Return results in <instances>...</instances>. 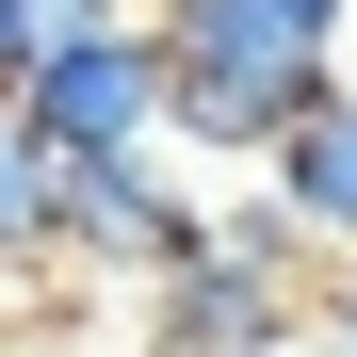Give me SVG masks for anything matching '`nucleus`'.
<instances>
[{"label": "nucleus", "instance_id": "1", "mask_svg": "<svg viewBox=\"0 0 357 357\" xmlns=\"http://www.w3.org/2000/svg\"><path fill=\"white\" fill-rule=\"evenodd\" d=\"M146 17H162V82H178L195 162H276V130L341 82V33L276 17V0H146Z\"/></svg>", "mask_w": 357, "mask_h": 357}, {"label": "nucleus", "instance_id": "2", "mask_svg": "<svg viewBox=\"0 0 357 357\" xmlns=\"http://www.w3.org/2000/svg\"><path fill=\"white\" fill-rule=\"evenodd\" d=\"M325 244H309V211L260 195V211H211V244L146 276V357H309L325 325Z\"/></svg>", "mask_w": 357, "mask_h": 357}, {"label": "nucleus", "instance_id": "3", "mask_svg": "<svg viewBox=\"0 0 357 357\" xmlns=\"http://www.w3.org/2000/svg\"><path fill=\"white\" fill-rule=\"evenodd\" d=\"M17 114L49 130V162H82V146H178V82H162V17L130 0V17H98V33H66V49H33Z\"/></svg>", "mask_w": 357, "mask_h": 357}, {"label": "nucleus", "instance_id": "4", "mask_svg": "<svg viewBox=\"0 0 357 357\" xmlns=\"http://www.w3.org/2000/svg\"><path fill=\"white\" fill-rule=\"evenodd\" d=\"M211 244V195H178V162L162 146H82L66 162V195H49V260H82V276H178Z\"/></svg>", "mask_w": 357, "mask_h": 357}, {"label": "nucleus", "instance_id": "5", "mask_svg": "<svg viewBox=\"0 0 357 357\" xmlns=\"http://www.w3.org/2000/svg\"><path fill=\"white\" fill-rule=\"evenodd\" d=\"M260 195H292V211H309V244H325V260H357V82H325V98L276 130Z\"/></svg>", "mask_w": 357, "mask_h": 357}, {"label": "nucleus", "instance_id": "6", "mask_svg": "<svg viewBox=\"0 0 357 357\" xmlns=\"http://www.w3.org/2000/svg\"><path fill=\"white\" fill-rule=\"evenodd\" d=\"M49 195H66V162H49V130L0 98V276H33V260H49Z\"/></svg>", "mask_w": 357, "mask_h": 357}, {"label": "nucleus", "instance_id": "7", "mask_svg": "<svg viewBox=\"0 0 357 357\" xmlns=\"http://www.w3.org/2000/svg\"><path fill=\"white\" fill-rule=\"evenodd\" d=\"M309 341H325V357H357V260L325 276V325H309Z\"/></svg>", "mask_w": 357, "mask_h": 357}, {"label": "nucleus", "instance_id": "8", "mask_svg": "<svg viewBox=\"0 0 357 357\" xmlns=\"http://www.w3.org/2000/svg\"><path fill=\"white\" fill-rule=\"evenodd\" d=\"M33 82V0H0V98Z\"/></svg>", "mask_w": 357, "mask_h": 357}, {"label": "nucleus", "instance_id": "9", "mask_svg": "<svg viewBox=\"0 0 357 357\" xmlns=\"http://www.w3.org/2000/svg\"><path fill=\"white\" fill-rule=\"evenodd\" d=\"M276 17H309V33H341V17H357V0H276Z\"/></svg>", "mask_w": 357, "mask_h": 357}, {"label": "nucleus", "instance_id": "10", "mask_svg": "<svg viewBox=\"0 0 357 357\" xmlns=\"http://www.w3.org/2000/svg\"><path fill=\"white\" fill-rule=\"evenodd\" d=\"M309 357H325V341H309Z\"/></svg>", "mask_w": 357, "mask_h": 357}]
</instances>
